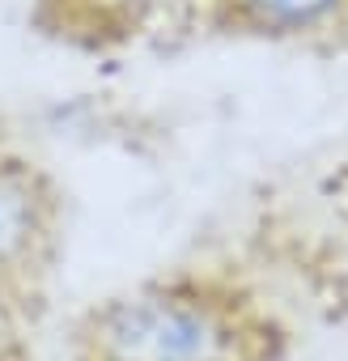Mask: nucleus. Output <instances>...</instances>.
Masks as SVG:
<instances>
[{
  "label": "nucleus",
  "mask_w": 348,
  "mask_h": 361,
  "mask_svg": "<svg viewBox=\"0 0 348 361\" xmlns=\"http://www.w3.org/2000/svg\"><path fill=\"white\" fill-rule=\"evenodd\" d=\"M242 331L221 302L161 289L94 314V361H234Z\"/></svg>",
  "instance_id": "f257e3e1"
},
{
  "label": "nucleus",
  "mask_w": 348,
  "mask_h": 361,
  "mask_svg": "<svg viewBox=\"0 0 348 361\" xmlns=\"http://www.w3.org/2000/svg\"><path fill=\"white\" fill-rule=\"evenodd\" d=\"M51 188L18 157H0V285L26 281L51 243Z\"/></svg>",
  "instance_id": "f03ea898"
},
{
  "label": "nucleus",
  "mask_w": 348,
  "mask_h": 361,
  "mask_svg": "<svg viewBox=\"0 0 348 361\" xmlns=\"http://www.w3.org/2000/svg\"><path fill=\"white\" fill-rule=\"evenodd\" d=\"M242 5L268 26H306L314 18H323L335 0H242Z\"/></svg>",
  "instance_id": "7ed1b4c3"
}]
</instances>
